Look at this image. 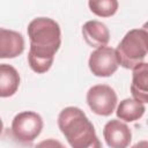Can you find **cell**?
Masks as SVG:
<instances>
[{
    "instance_id": "10",
    "label": "cell",
    "mask_w": 148,
    "mask_h": 148,
    "mask_svg": "<svg viewBox=\"0 0 148 148\" xmlns=\"http://www.w3.org/2000/svg\"><path fill=\"white\" fill-rule=\"evenodd\" d=\"M132 71L131 92L133 99L145 104L148 102V64L143 61Z\"/></svg>"
},
{
    "instance_id": "12",
    "label": "cell",
    "mask_w": 148,
    "mask_h": 148,
    "mask_svg": "<svg viewBox=\"0 0 148 148\" xmlns=\"http://www.w3.org/2000/svg\"><path fill=\"white\" fill-rule=\"evenodd\" d=\"M145 111L146 106L143 103L138 102L133 98H125L119 103L116 113L120 120L131 123L140 119L145 114Z\"/></svg>"
},
{
    "instance_id": "4",
    "label": "cell",
    "mask_w": 148,
    "mask_h": 148,
    "mask_svg": "<svg viewBox=\"0 0 148 148\" xmlns=\"http://www.w3.org/2000/svg\"><path fill=\"white\" fill-rule=\"evenodd\" d=\"M43 130L42 117L34 111L17 113L12 121L13 136L21 143H31Z\"/></svg>"
},
{
    "instance_id": "2",
    "label": "cell",
    "mask_w": 148,
    "mask_h": 148,
    "mask_svg": "<svg viewBox=\"0 0 148 148\" xmlns=\"http://www.w3.org/2000/svg\"><path fill=\"white\" fill-rule=\"evenodd\" d=\"M58 126L72 148H102L94 125L81 109H62L58 116Z\"/></svg>"
},
{
    "instance_id": "3",
    "label": "cell",
    "mask_w": 148,
    "mask_h": 148,
    "mask_svg": "<svg viewBox=\"0 0 148 148\" xmlns=\"http://www.w3.org/2000/svg\"><path fill=\"white\" fill-rule=\"evenodd\" d=\"M118 64L127 69H133L143 62L148 52V34L146 29H132L123 37L114 50Z\"/></svg>"
},
{
    "instance_id": "16",
    "label": "cell",
    "mask_w": 148,
    "mask_h": 148,
    "mask_svg": "<svg viewBox=\"0 0 148 148\" xmlns=\"http://www.w3.org/2000/svg\"><path fill=\"white\" fill-rule=\"evenodd\" d=\"M2 130H3V124H2V120L0 118V134L2 133Z\"/></svg>"
},
{
    "instance_id": "13",
    "label": "cell",
    "mask_w": 148,
    "mask_h": 148,
    "mask_svg": "<svg viewBox=\"0 0 148 148\" xmlns=\"http://www.w3.org/2000/svg\"><path fill=\"white\" fill-rule=\"evenodd\" d=\"M90 10L101 17H109L116 14L118 9L117 0H90L88 2Z\"/></svg>"
},
{
    "instance_id": "11",
    "label": "cell",
    "mask_w": 148,
    "mask_h": 148,
    "mask_svg": "<svg viewBox=\"0 0 148 148\" xmlns=\"http://www.w3.org/2000/svg\"><path fill=\"white\" fill-rule=\"evenodd\" d=\"M20 86L18 72L8 64H0V97L13 96Z\"/></svg>"
},
{
    "instance_id": "14",
    "label": "cell",
    "mask_w": 148,
    "mask_h": 148,
    "mask_svg": "<svg viewBox=\"0 0 148 148\" xmlns=\"http://www.w3.org/2000/svg\"><path fill=\"white\" fill-rule=\"evenodd\" d=\"M35 148H66V147L60 141L50 138V139H45V140L38 142L35 146Z\"/></svg>"
},
{
    "instance_id": "9",
    "label": "cell",
    "mask_w": 148,
    "mask_h": 148,
    "mask_svg": "<svg viewBox=\"0 0 148 148\" xmlns=\"http://www.w3.org/2000/svg\"><path fill=\"white\" fill-rule=\"evenodd\" d=\"M82 35L86 43L91 47L106 46L110 40V31L108 27L96 20L87 21L83 24Z\"/></svg>"
},
{
    "instance_id": "1",
    "label": "cell",
    "mask_w": 148,
    "mask_h": 148,
    "mask_svg": "<svg viewBox=\"0 0 148 148\" xmlns=\"http://www.w3.org/2000/svg\"><path fill=\"white\" fill-rule=\"evenodd\" d=\"M27 30L30 40L29 66L34 72L43 74L51 68L54 54L60 47V27L50 17H36L28 24Z\"/></svg>"
},
{
    "instance_id": "5",
    "label": "cell",
    "mask_w": 148,
    "mask_h": 148,
    "mask_svg": "<svg viewBox=\"0 0 148 148\" xmlns=\"http://www.w3.org/2000/svg\"><path fill=\"white\" fill-rule=\"evenodd\" d=\"M118 97L113 88L108 84H96L87 92V103L90 110L98 116H110L117 105Z\"/></svg>"
},
{
    "instance_id": "8",
    "label": "cell",
    "mask_w": 148,
    "mask_h": 148,
    "mask_svg": "<svg viewBox=\"0 0 148 148\" xmlns=\"http://www.w3.org/2000/svg\"><path fill=\"white\" fill-rule=\"evenodd\" d=\"M24 38L22 34L0 28V59H12L24 51Z\"/></svg>"
},
{
    "instance_id": "15",
    "label": "cell",
    "mask_w": 148,
    "mask_h": 148,
    "mask_svg": "<svg viewBox=\"0 0 148 148\" xmlns=\"http://www.w3.org/2000/svg\"><path fill=\"white\" fill-rule=\"evenodd\" d=\"M131 148H148V142H147V140H142V141H139L135 145H133Z\"/></svg>"
},
{
    "instance_id": "7",
    "label": "cell",
    "mask_w": 148,
    "mask_h": 148,
    "mask_svg": "<svg viewBox=\"0 0 148 148\" xmlns=\"http://www.w3.org/2000/svg\"><path fill=\"white\" fill-rule=\"evenodd\" d=\"M103 136L110 148H127L132 140V132L125 123L111 119L103 128Z\"/></svg>"
},
{
    "instance_id": "6",
    "label": "cell",
    "mask_w": 148,
    "mask_h": 148,
    "mask_svg": "<svg viewBox=\"0 0 148 148\" xmlns=\"http://www.w3.org/2000/svg\"><path fill=\"white\" fill-rule=\"evenodd\" d=\"M88 66L90 72L95 76L108 77L111 76L118 69V60L116 57L114 49L110 46H101L91 52Z\"/></svg>"
}]
</instances>
